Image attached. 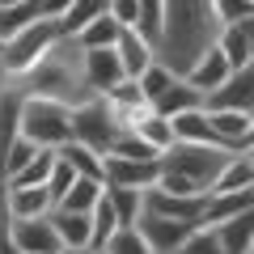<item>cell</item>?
Listing matches in <instances>:
<instances>
[{"mask_svg": "<svg viewBox=\"0 0 254 254\" xmlns=\"http://www.w3.org/2000/svg\"><path fill=\"white\" fill-rule=\"evenodd\" d=\"M153 110H157V115H165V119H178V115H187V110H208V93L195 89L187 76H178V81L153 102Z\"/></svg>", "mask_w": 254, "mask_h": 254, "instance_id": "obj_15", "label": "cell"}, {"mask_svg": "<svg viewBox=\"0 0 254 254\" xmlns=\"http://www.w3.org/2000/svg\"><path fill=\"white\" fill-rule=\"evenodd\" d=\"M242 153H246V157H250V161H254V144H246V148H242Z\"/></svg>", "mask_w": 254, "mask_h": 254, "instance_id": "obj_46", "label": "cell"}, {"mask_svg": "<svg viewBox=\"0 0 254 254\" xmlns=\"http://www.w3.org/2000/svg\"><path fill=\"white\" fill-rule=\"evenodd\" d=\"M212 229L220 233L225 254H250L254 250V208L233 212V216H225L220 225H212Z\"/></svg>", "mask_w": 254, "mask_h": 254, "instance_id": "obj_17", "label": "cell"}, {"mask_svg": "<svg viewBox=\"0 0 254 254\" xmlns=\"http://www.w3.org/2000/svg\"><path fill=\"white\" fill-rule=\"evenodd\" d=\"M246 187H254V161L246 153H233L229 165H225V174L212 187V195H229V190H246Z\"/></svg>", "mask_w": 254, "mask_h": 254, "instance_id": "obj_26", "label": "cell"}, {"mask_svg": "<svg viewBox=\"0 0 254 254\" xmlns=\"http://www.w3.org/2000/svg\"><path fill=\"white\" fill-rule=\"evenodd\" d=\"M85 81H89V89L98 93V98H106L115 85H123V81H127L123 60H119L115 47H102V51H85Z\"/></svg>", "mask_w": 254, "mask_h": 254, "instance_id": "obj_12", "label": "cell"}, {"mask_svg": "<svg viewBox=\"0 0 254 254\" xmlns=\"http://www.w3.org/2000/svg\"><path fill=\"white\" fill-rule=\"evenodd\" d=\"M102 195H106V182H102V178H76V187L68 190L55 208H64V212H85V216H89V212L102 203Z\"/></svg>", "mask_w": 254, "mask_h": 254, "instance_id": "obj_23", "label": "cell"}, {"mask_svg": "<svg viewBox=\"0 0 254 254\" xmlns=\"http://www.w3.org/2000/svg\"><path fill=\"white\" fill-rule=\"evenodd\" d=\"M13 85V72H9V60H4V43H0V93Z\"/></svg>", "mask_w": 254, "mask_h": 254, "instance_id": "obj_43", "label": "cell"}, {"mask_svg": "<svg viewBox=\"0 0 254 254\" xmlns=\"http://www.w3.org/2000/svg\"><path fill=\"white\" fill-rule=\"evenodd\" d=\"M110 153H115V157H131V161H157V157H161L144 136H140V131H123V136L115 140ZM110 153H106V157H110Z\"/></svg>", "mask_w": 254, "mask_h": 254, "instance_id": "obj_35", "label": "cell"}, {"mask_svg": "<svg viewBox=\"0 0 254 254\" xmlns=\"http://www.w3.org/2000/svg\"><path fill=\"white\" fill-rule=\"evenodd\" d=\"M21 106H26V89L9 85L0 93V161L13 148V140H21Z\"/></svg>", "mask_w": 254, "mask_h": 254, "instance_id": "obj_16", "label": "cell"}, {"mask_svg": "<svg viewBox=\"0 0 254 254\" xmlns=\"http://www.w3.org/2000/svg\"><path fill=\"white\" fill-rule=\"evenodd\" d=\"M229 76H233V64L225 60V51H220V47H212V51L187 72V81L195 85V89H203V93H216L220 85L229 81Z\"/></svg>", "mask_w": 254, "mask_h": 254, "instance_id": "obj_19", "label": "cell"}, {"mask_svg": "<svg viewBox=\"0 0 254 254\" xmlns=\"http://www.w3.org/2000/svg\"><path fill=\"white\" fill-rule=\"evenodd\" d=\"M216 47L225 51V60L233 64V68H246V64H254V38L246 34L242 26H225L216 38Z\"/></svg>", "mask_w": 254, "mask_h": 254, "instance_id": "obj_27", "label": "cell"}, {"mask_svg": "<svg viewBox=\"0 0 254 254\" xmlns=\"http://www.w3.org/2000/svg\"><path fill=\"white\" fill-rule=\"evenodd\" d=\"M60 254H102V250H93V246H81V250H72V246H64Z\"/></svg>", "mask_w": 254, "mask_h": 254, "instance_id": "obj_45", "label": "cell"}, {"mask_svg": "<svg viewBox=\"0 0 254 254\" xmlns=\"http://www.w3.org/2000/svg\"><path fill=\"white\" fill-rule=\"evenodd\" d=\"M55 161H60V148H43V153H38L34 161H30L26 170H21L17 178L9 182V187H47V182H51V170H55Z\"/></svg>", "mask_w": 254, "mask_h": 254, "instance_id": "obj_31", "label": "cell"}, {"mask_svg": "<svg viewBox=\"0 0 254 254\" xmlns=\"http://www.w3.org/2000/svg\"><path fill=\"white\" fill-rule=\"evenodd\" d=\"M21 136L34 140L38 148H64L72 140V106L51 98H30L21 106Z\"/></svg>", "mask_w": 254, "mask_h": 254, "instance_id": "obj_4", "label": "cell"}, {"mask_svg": "<svg viewBox=\"0 0 254 254\" xmlns=\"http://www.w3.org/2000/svg\"><path fill=\"white\" fill-rule=\"evenodd\" d=\"M119 34H123V26H119V21L106 13V17H98L93 26H85L81 34H76V43H81L85 51H102V47H115Z\"/></svg>", "mask_w": 254, "mask_h": 254, "instance_id": "obj_30", "label": "cell"}, {"mask_svg": "<svg viewBox=\"0 0 254 254\" xmlns=\"http://www.w3.org/2000/svg\"><path fill=\"white\" fill-rule=\"evenodd\" d=\"M246 144H254V123H250V140H246Z\"/></svg>", "mask_w": 254, "mask_h": 254, "instance_id": "obj_47", "label": "cell"}, {"mask_svg": "<svg viewBox=\"0 0 254 254\" xmlns=\"http://www.w3.org/2000/svg\"><path fill=\"white\" fill-rule=\"evenodd\" d=\"M9 237L17 242L21 254H60L64 242L55 233L51 216H34V220H9Z\"/></svg>", "mask_w": 254, "mask_h": 254, "instance_id": "obj_9", "label": "cell"}, {"mask_svg": "<svg viewBox=\"0 0 254 254\" xmlns=\"http://www.w3.org/2000/svg\"><path fill=\"white\" fill-rule=\"evenodd\" d=\"M43 0H30V4H17V9H0V43H9L13 34H21L26 26L43 21Z\"/></svg>", "mask_w": 254, "mask_h": 254, "instance_id": "obj_28", "label": "cell"}, {"mask_svg": "<svg viewBox=\"0 0 254 254\" xmlns=\"http://www.w3.org/2000/svg\"><path fill=\"white\" fill-rule=\"evenodd\" d=\"M60 157L72 165L81 178H102V182H106V157H102V153H93V148H85V144H76V140H68V144L60 148Z\"/></svg>", "mask_w": 254, "mask_h": 254, "instance_id": "obj_24", "label": "cell"}, {"mask_svg": "<svg viewBox=\"0 0 254 254\" xmlns=\"http://www.w3.org/2000/svg\"><path fill=\"white\" fill-rule=\"evenodd\" d=\"M110 13V0H72V4H68V13H64V34H81L85 26H93V21L98 17H106Z\"/></svg>", "mask_w": 254, "mask_h": 254, "instance_id": "obj_25", "label": "cell"}, {"mask_svg": "<svg viewBox=\"0 0 254 254\" xmlns=\"http://www.w3.org/2000/svg\"><path fill=\"white\" fill-rule=\"evenodd\" d=\"M140 237L148 242V250L153 254H178V246L187 242L190 233L199 225H190V220H174V216H161V212H144V220H140Z\"/></svg>", "mask_w": 254, "mask_h": 254, "instance_id": "obj_7", "label": "cell"}, {"mask_svg": "<svg viewBox=\"0 0 254 254\" xmlns=\"http://www.w3.org/2000/svg\"><path fill=\"white\" fill-rule=\"evenodd\" d=\"M106 199L119 212V225L123 229H136L148 212V190H136V187H110L106 182Z\"/></svg>", "mask_w": 254, "mask_h": 254, "instance_id": "obj_20", "label": "cell"}, {"mask_svg": "<svg viewBox=\"0 0 254 254\" xmlns=\"http://www.w3.org/2000/svg\"><path fill=\"white\" fill-rule=\"evenodd\" d=\"M174 81H178V72H174V68H165V64L157 60L153 68H148V72L140 76V89H144V98H148V102H157V98H161V93L170 89Z\"/></svg>", "mask_w": 254, "mask_h": 254, "instance_id": "obj_37", "label": "cell"}, {"mask_svg": "<svg viewBox=\"0 0 254 254\" xmlns=\"http://www.w3.org/2000/svg\"><path fill=\"white\" fill-rule=\"evenodd\" d=\"M115 51H119V60H123V72H127V81H140V76H144L148 68L157 64V47L148 43V38L140 34L136 26H123V34H119Z\"/></svg>", "mask_w": 254, "mask_h": 254, "instance_id": "obj_13", "label": "cell"}, {"mask_svg": "<svg viewBox=\"0 0 254 254\" xmlns=\"http://www.w3.org/2000/svg\"><path fill=\"white\" fill-rule=\"evenodd\" d=\"M4 229H9V212H4V190H0V237H4Z\"/></svg>", "mask_w": 254, "mask_h": 254, "instance_id": "obj_44", "label": "cell"}, {"mask_svg": "<svg viewBox=\"0 0 254 254\" xmlns=\"http://www.w3.org/2000/svg\"><path fill=\"white\" fill-rule=\"evenodd\" d=\"M136 30H140L153 47H161V34H165V0H140V21H136Z\"/></svg>", "mask_w": 254, "mask_h": 254, "instance_id": "obj_33", "label": "cell"}, {"mask_svg": "<svg viewBox=\"0 0 254 254\" xmlns=\"http://www.w3.org/2000/svg\"><path fill=\"white\" fill-rule=\"evenodd\" d=\"M51 225H55V233H60V242L72 246V250L93 246V216H85V212H64V208H55V212H51Z\"/></svg>", "mask_w": 254, "mask_h": 254, "instance_id": "obj_22", "label": "cell"}, {"mask_svg": "<svg viewBox=\"0 0 254 254\" xmlns=\"http://www.w3.org/2000/svg\"><path fill=\"white\" fill-rule=\"evenodd\" d=\"M220 17L212 0H165V34L157 47V60L187 76L220 38Z\"/></svg>", "mask_w": 254, "mask_h": 254, "instance_id": "obj_1", "label": "cell"}, {"mask_svg": "<svg viewBox=\"0 0 254 254\" xmlns=\"http://www.w3.org/2000/svg\"><path fill=\"white\" fill-rule=\"evenodd\" d=\"M102 254H153V250H148V242L140 237V229H119Z\"/></svg>", "mask_w": 254, "mask_h": 254, "instance_id": "obj_38", "label": "cell"}, {"mask_svg": "<svg viewBox=\"0 0 254 254\" xmlns=\"http://www.w3.org/2000/svg\"><path fill=\"white\" fill-rule=\"evenodd\" d=\"M136 131H140V136H144L148 144L157 148V153H170V148L178 144V136H174V119H165V115H157V110H153V115H148L144 123L136 127Z\"/></svg>", "mask_w": 254, "mask_h": 254, "instance_id": "obj_32", "label": "cell"}, {"mask_svg": "<svg viewBox=\"0 0 254 254\" xmlns=\"http://www.w3.org/2000/svg\"><path fill=\"white\" fill-rule=\"evenodd\" d=\"M119 136H123V127L115 123L106 98H93V102H85V106L72 110V140L76 144H85V148H93V153L106 157Z\"/></svg>", "mask_w": 254, "mask_h": 254, "instance_id": "obj_6", "label": "cell"}, {"mask_svg": "<svg viewBox=\"0 0 254 254\" xmlns=\"http://www.w3.org/2000/svg\"><path fill=\"white\" fill-rule=\"evenodd\" d=\"M68 4H72V0H43V13H47V17H64Z\"/></svg>", "mask_w": 254, "mask_h": 254, "instance_id": "obj_42", "label": "cell"}, {"mask_svg": "<svg viewBox=\"0 0 254 254\" xmlns=\"http://www.w3.org/2000/svg\"><path fill=\"white\" fill-rule=\"evenodd\" d=\"M233 148H208V144H174L161 153V182L170 195H212L216 178L225 174Z\"/></svg>", "mask_w": 254, "mask_h": 254, "instance_id": "obj_3", "label": "cell"}, {"mask_svg": "<svg viewBox=\"0 0 254 254\" xmlns=\"http://www.w3.org/2000/svg\"><path fill=\"white\" fill-rule=\"evenodd\" d=\"M178 254H225V246H220V233L212 225H199L187 242L178 246Z\"/></svg>", "mask_w": 254, "mask_h": 254, "instance_id": "obj_36", "label": "cell"}, {"mask_svg": "<svg viewBox=\"0 0 254 254\" xmlns=\"http://www.w3.org/2000/svg\"><path fill=\"white\" fill-rule=\"evenodd\" d=\"M38 153H43V148H38L34 140H26V136H21V140H13V148L4 153V161H0V187H9V182L17 178V174L26 170V165L34 161Z\"/></svg>", "mask_w": 254, "mask_h": 254, "instance_id": "obj_29", "label": "cell"}, {"mask_svg": "<svg viewBox=\"0 0 254 254\" xmlns=\"http://www.w3.org/2000/svg\"><path fill=\"white\" fill-rule=\"evenodd\" d=\"M208 110H242V115H254V64L233 68V76L216 93H208Z\"/></svg>", "mask_w": 254, "mask_h": 254, "instance_id": "obj_10", "label": "cell"}, {"mask_svg": "<svg viewBox=\"0 0 254 254\" xmlns=\"http://www.w3.org/2000/svg\"><path fill=\"white\" fill-rule=\"evenodd\" d=\"M106 106H110V115H115V123L123 127V131H136V127L144 123L148 115H153V102L144 98L140 81H123V85H115V89L106 93Z\"/></svg>", "mask_w": 254, "mask_h": 254, "instance_id": "obj_8", "label": "cell"}, {"mask_svg": "<svg viewBox=\"0 0 254 254\" xmlns=\"http://www.w3.org/2000/svg\"><path fill=\"white\" fill-rule=\"evenodd\" d=\"M212 4H216L220 26H242L254 17V0H212Z\"/></svg>", "mask_w": 254, "mask_h": 254, "instance_id": "obj_39", "label": "cell"}, {"mask_svg": "<svg viewBox=\"0 0 254 254\" xmlns=\"http://www.w3.org/2000/svg\"><path fill=\"white\" fill-rule=\"evenodd\" d=\"M4 190V212L9 220H34V216H51L55 199L47 187H0Z\"/></svg>", "mask_w": 254, "mask_h": 254, "instance_id": "obj_14", "label": "cell"}, {"mask_svg": "<svg viewBox=\"0 0 254 254\" xmlns=\"http://www.w3.org/2000/svg\"><path fill=\"white\" fill-rule=\"evenodd\" d=\"M89 216H93V250H106V246H110V237H115L119 229H123V225H119V212L110 208V199L102 195V203L89 212Z\"/></svg>", "mask_w": 254, "mask_h": 254, "instance_id": "obj_34", "label": "cell"}, {"mask_svg": "<svg viewBox=\"0 0 254 254\" xmlns=\"http://www.w3.org/2000/svg\"><path fill=\"white\" fill-rule=\"evenodd\" d=\"M76 178H81V174H76L72 165H68V161H64V157H60V161H55V170H51V182H47V190H51V199L60 203L64 195H68V190L76 187Z\"/></svg>", "mask_w": 254, "mask_h": 254, "instance_id": "obj_40", "label": "cell"}, {"mask_svg": "<svg viewBox=\"0 0 254 254\" xmlns=\"http://www.w3.org/2000/svg\"><path fill=\"white\" fill-rule=\"evenodd\" d=\"M174 136L178 144H208V148H225L216 136V127H212V115L208 110H187V115L174 119Z\"/></svg>", "mask_w": 254, "mask_h": 254, "instance_id": "obj_18", "label": "cell"}, {"mask_svg": "<svg viewBox=\"0 0 254 254\" xmlns=\"http://www.w3.org/2000/svg\"><path fill=\"white\" fill-rule=\"evenodd\" d=\"M106 182L110 187H136V190H148L161 182V157L157 161H131V157H106Z\"/></svg>", "mask_w": 254, "mask_h": 254, "instance_id": "obj_11", "label": "cell"}, {"mask_svg": "<svg viewBox=\"0 0 254 254\" xmlns=\"http://www.w3.org/2000/svg\"><path fill=\"white\" fill-rule=\"evenodd\" d=\"M212 115V127H216V136L225 148H233V153H242L246 140H250V123L254 115H242V110H208Z\"/></svg>", "mask_w": 254, "mask_h": 254, "instance_id": "obj_21", "label": "cell"}, {"mask_svg": "<svg viewBox=\"0 0 254 254\" xmlns=\"http://www.w3.org/2000/svg\"><path fill=\"white\" fill-rule=\"evenodd\" d=\"M110 17L119 26H136L140 21V0H110Z\"/></svg>", "mask_w": 254, "mask_h": 254, "instance_id": "obj_41", "label": "cell"}, {"mask_svg": "<svg viewBox=\"0 0 254 254\" xmlns=\"http://www.w3.org/2000/svg\"><path fill=\"white\" fill-rule=\"evenodd\" d=\"M60 38H68L60 17H43V21H34V26H26L21 34H13L9 43H4V60H9L13 81H21L26 72H34L38 64H43V55L51 51Z\"/></svg>", "mask_w": 254, "mask_h": 254, "instance_id": "obj_5", "label": "cell"}, {"mask_svg": "<svg viewBox=\"0 0 254 254\" xmlns=\"http://www.w3.org/2000/svg\"><path fill=\"white\" fill-rule=\"evenodd\" d=\"M13 85H21L30 98H51V102H64V106H72V110L98 98V93L89 89V81H85V47L76 43L72 34L60 38V43L43 55V64H38L34 72H26Z\"/></svg>", "mask_w": 254, "mask_h": 254, "instance_id": "obj_2", "label": "cell"}]
</instances>
